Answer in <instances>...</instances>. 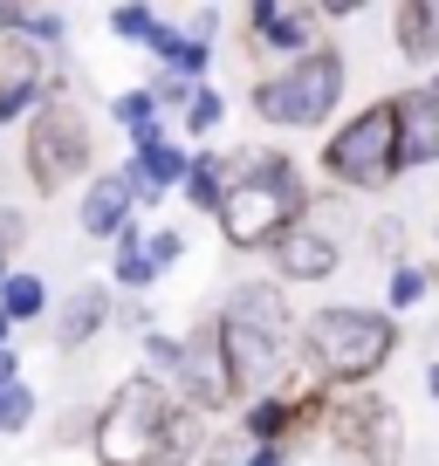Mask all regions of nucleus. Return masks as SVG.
Returning <instances> with one entry per match:
<instances>
[{
  "mask_svg": "<svg viewBox=\"0 0 439 466\" xmlns=\"http://www.w3.org/2000/svg\"><path fill=\"white\" fill-rule=\"evenodd\" d=\"M240 172H227V192H220V206H213V219H220V233H227V248H240V254H254V248H275L281 233L295 227V219L309 213V192L295 186V165L281 158H268V151H240Z\"/></svg>",
  "mask_w": 439,
  "mask_h": 466,
  "instance_id": "1",
  "label": "nucleus"
},
{
  "mask_svg": "<svg viewBox=\"0 0 439 466\" xmlns=\"http://www.w3.org/2000/svg\"><path fill=\"white\" fill-rule=\"evenodd\" d=\"M302 343H309V364H316V378L330 384V391H337V384L343 391H364V384L392 364L398 322L384 316V309L337 302V309H316V316H309Z\"/></svg>",
  "mask_w": 439,
  "mask_h": 466,
  "instance_id": "2",
  "label": "nucleus"
},
{
  "mask_svg": "<svg viewBox=\"0 0 439 466\" xmlns=\"http://www.w3.org/2000/svg\"><path fill=\"white\" fill-rule=\"evenodd\" d=\"M220 343H227V364H234L240 391L268 384V370L289 357V302H281L275 281H248V289L227 295V309L213 316Z\"/></svg>",
  "mask_w": 439,
  "mask_h": 466,
  "instance_id": "3",
  "label": "nucleus"
},
{
  "mask_svg": "<svg viewBox=\"0 0 439 466\" xmlns=\"http://www.w3.org/2000/svg\"><path fill=\"white\" fill-rule=\"evenodd\" d=\"M172 419V398H165L158 378H124L110 391V405L89 425V446H97V466H151L158 460V432Z\"/></svg>",
  "mask_w": 439,
  "mask_h": 466,
  "instance_id": "4",
  "label": "nucleus"
},
{
  "mask_svg": "<svg viewBox=\"0 0 439 466\" xmlns=\"http://www.w3.org/2000/svg\"><path fill=\"white\" fill-rule=\"evenodd\" d=\"M337 96H343V56L337 48H309V56H295L289 69H275V76L254 83L261 124H281V131H316V124H330Z\"/></svg>",
  "mask_w": 439,
  "mask_h": 466,
  "instance_id": "5",
  "label": "nucleus"
},
{
  "mask_svg": "<svg viewBox=\"0 0 439 466\" xmlns=\"http://www.w3.org/2000/svg\"><path fill=\"white\" fill-rule=\"evenodd\" d=\"M21 158H28V186H35V192H62L69 178H83L89 158H97L83 103H69V96H42V103H35V116H28V151H21Z\"/></svg>",
  "mask_w": 439,
  "mask_h": 466,
  "instance_id": "6",
  "label": "nucleus"
},
{
  "mask_svg": "<svg viewBox=\"0 0 439 466\" xmlns=\"http://www.w3.org/2000/svg\"><path fill=\"white\" fill-rule=\"evenodd\" d=\"M322 178L343 192H384L398 178V158H392V110L384 103H371V110H357L351 124H337L330 131V145H322Z\"/></svg>",
  "mask_w": 439,
  "mask_h": 466,
  "instance_id": "7",
  "label": "nucleus"
},
{
  "mask_svg": "<svg viewBox=\"0 0 439 466\" xmlns=\"http://www.w3.org/2000/svg\"><path fill=\"white\" fill-rule=\"evenodd\" d=\"M172 384L186 391V411H227L240 398V378H234V364H227V343H220L213 322H199V329L179 343Z\"/></svg>",
  "mask_w": 439,
  "mask_h": 466,
  "instance_id": "8",
  "label": "nucleus"
},
{
  "mask_svg": "<svg viewBox=\"0 0 439 466\" xmlns=\"http://www.w3.org/2000/svg\"><path fill=\"white\" fill-rule=\"evenodd\" d=\"M322 432L343 439L364 466H398V452H405V419L392 405H378V398H330Z\"/></svg>",
  "mask_w": 439,
  "mask_h": 466,
  "instance_id": "9",
  "label": "nucleus"
},
{
  "mask_svg": "<svg viewBox=\"0 0 439 466\" xmlns=\"http://www.w3.org/2000/svg\"><path fill=\"white\" fill-rule=\"evenodd\" d=\"M384 110H392V158H398V172L433 165L439 158V96L433 89H398V96H384Z\"/></svg>",
  "mask_w": 439,
  "mask_h": 466,
  "instance_id": "10",
  "label": "nucleus"
},
{
  "mask_svg": "<svg viewBox=\"0 0 439 466\" xmlns=\"http://www.w3.org/2000/svg\"><path fill=\"white\" fill-rule=\"evenodd\" d=\"M42 96H48L42 48H35V42H21V35H0V124L28 116Z\"/></svg>",
  "mask_w": 439,
  "mask_h": 466,
  "instance_id": "11",
  "label": "nucleus"
},
{
  "mask_svg": "<svg viewBox=\"0 0 439 466\" xmlns=\"http://www.w3.org/2000/svg\"><path fill=\"white\" fill-rule=\"evenodd\" d=\"M248 28L261 48H295V56H309L316 48V28H322V7H302V0H261V7H248Z\"/></svg>",
  "mask_w": 439,
  "mask_h": 466,
  "instance_id": "12",
  "label": "nucleus"
},
{
  "mask_svg": "<svg viewBox=\"0 0 439 466\" xmlns=\"http://www.w3.org/2000/svg\"><path fill=\"white\" fill-rule=\"evenodd\" d=\"M337 261H343L337 240H330L322 227H309V219H295V227L275 240V268L289 281H322V275H337Z\"/></svg>",
  "mask_w": 439,
  "mask_h": 466,
  "instance_id": "13",
  "label": "nucleus"
},
{
  "mask_svg": "<svg viewBox=\"0 0 439 466\" xmlns=\"http://www.w3.org/2000/svg\"><path fill=\"white\" fill-rule=\"evenodd\" d=\"M124 227H131V178H124V172L89 178V192H83V233H89V240H110V233H124Z\"/></svg>",
  "mask_w": 439,
  "mask_h": 466,
  "instance_id": "14",
  "label": "nucleus"
},
{
  "mask_svg": "<svg viewBox=\"0 0 439 466\" xmlns=\"http://www.w3.org/2000/svg\"><path fill=\"white\" fill-rule=\"evenodd\" d=\"M103 322H110V289H76L69 302L56 309V322H48V343H56V350H76V343H89Z\"/></svg>",
  "mask_w": 439,
  "mask_h": 466,
  "instance_id": "15",
  "label": "nucleus"
},
{
  "mask_svg": "<svg viewBox=\"0 0 439 466\" xmlns=\"http://www.w3.org/2000/svg\"><path fill=\"white\" fill-rule=\"evenodd\" d=\"M145 42H151V56H158V69L179 76V83L206 76V62H213V42H199V35H179V28H165V21L145 35Z\"/></svg>",
  "mask_w": 439,
  "mask_h": 466,
  "instance_id": "16",
  "label": "nucleus"
},
{
  "mask_svg": "<svg viewBox=\"0 0 439 466\" xmlns=\"http://www.w3.org/2000/svg\"><path fill=\"white\" fill-rule=\"evenodd\" d=\"M392 28H398L405 62H433L439 56V7H433V0H405V7L392 15Z\"/></svg>",
  "mask_w": 439,
  "mask_h": 466,
  "instance_id": "17",
  "label": "nucleus"
},
{
  "mask_svg": "<svg viewBox=\"0 0 439 466\" xmlns=\"http://www.w3.org/2000/svg\"><path fill=\"white\" fill-rule=\"evenodd\" d=\"M0 35H21V42L48 48V42H62V15H56V7H21V0H0Z\"/></svg>",
  "mask_w": 439,
  "mask_h": 466,
  "instance_id": "18",
  "label": "nucleus"
},
{
  "mask_svg": "<svg viewBox=\"0 0 439 466\" xmlns=\"http://www.w3.org/2000/svg\"><path fill=\"white\" fill-rule=\"evenodd\" d=\"M199 411H186V405H172V419H165V432H158V460L151 466H192V452H199Z\"/></svg>",
  "mask_w": 439,
  "mask_h": 466,
  "instance_id": "19",
  "label": "nucleus"
},
{
  "mask_svg": "<svg viewBox=\"0 0 439 466\" xmlns=\"http://www.w3.org/2000/svg\"><path fill=\"white\" fill-rule=\"evenodd\" d=\"M281 466H364V460H357L343 439H330V432L316 425V432H302L295 446H281Z\"/></svg>",
  "mask_w": 439,
  "mask_h": 466,
  "instance_id": "20",
  "label": "nucleus"
},
{
  "mask_svg": "<svg viewBox=\"0 0 439 466\" xmlns=\"http://www.w3.org/2000/svg\"><path fill=\"white\" fill-rule=\"evenodd\" d=\"M179 186L192 192V206H199V213H213L220 192H227V165H220L213 151H186V178H179Z\"/></svg>",
  "mask_w": 439,
  "mask_h": 466,
  "instance_id": "21",
  "label": "nucleus"
},
{
  "mask_svg": "<svg viewBox=\"0 0 439 466\" xmlns=\"http://www.w3.org/2000/svg\"><path fill=\"white\" fill-rule=\"evenodd\" d=\"M48 309V289L35 275H0V316L7 322H35Z\"/></svg>",
  "mask_w": 439,
  "mask_h": 466,
  "instance_id": "22",
  "label": "nucleus"
},
{
  "mask_svg": "<svg viewBox=\"0 0 439 466\" xmlns=\"http://www.w3.org/2000/svg\"><path fill=\"white\" fill-rule=\"evenodd\" d=\"M117 281L124 289H151V281H158L151 261H145V233H131V227L117 233Z\"/></svg>",
  "mask_w": 439,
  "mask_h": 466,
  "instance_id": "23",
  "label": "nucleus"
},
{
  "mask_svg": "<svg viewBox=\"0 0 439 466\" xmlns=\"http://www.w3.org/2000/svg\"><path fill=\"white\" fill-rule=\"evenodd\" d=\"M220 116H227V96H220V89H192L186 96V131L192 137H213Z\"/></svg>",
  "mask_w": 439,
  "mask_h": 466,
  "instance_id": "24",
  "label": "nucleus"
},
{
  "mask_svg": "<svg viewBox=\"0 0 439 466\" xmlns=\"http://www.w3.org/2000/svg\"><path fill=\"white\" fill-rule=\"evenodd\" d=\"M384 302H392V316H398V309H419V302H425V268H392Z\"/></svg>",
  "mask_w": 439,
  "mask_h": 466,
  "instance_id": "25",
  "label": "nucleus"
},
{
  "mask_svg": "<svg viewBox=\"0 0 439 466\" xmlns=\"http://www.w3.org/2000/svg\"><path fill=\"white\" fill-rule=\"evenodd\" d=\"M28 419H35V391L28 384H7L0 391V432H28Z\"/></svg>",
  "mask_w": 439,
  "mask_h": 466,
  "instance_id": "26",
  "label": "nucleus"
},
{
  "mask_svg": "<svg viewBox=\"0 0 439 466\" xmlns=\"http://www.w3.org/2000/svg\"><path fill=\"white\" fill-rule=\"evenodd\" d=\"M117 124H124L131 137L158 124V110H151V96H145V89H124V96H117Z\"/></svg>",
  "mask_w": 439,
  "mask_h": 466,
  "instance_id": "27",
  "label": "nucleus"
},
{
  "mask_svg": "<svg viewBox=\"0 0 439 466\" xmlns=\"http://www.w3.org/2000/svg\"><path fill=\"white\" fill-rule=\"evenodd\" d=\"M21 240H28V213H15V206H0V275H7V261L21 254Z\"/></svg>",
  "mask_w": 439,
  "mask_h": 466,
  "instance_id": "28",
  "label": "nucleus"
},
{
  "mask_svg": "<svg viewBox=\"0 0 439 466\" xmlns=\"http://www.w3.org/2000/svg\"><path fill=\"white\" fill-rule=\"evenodd\" d=\"M179 254H186V233H172V227H165V233H145V261H151V275H158V268H172Z\"/></svg>",
  "mask_w": 439,
  "mask_h": 466,
  "instance_id": "29",
  "label": "nucleus"
},
{
  "mask_svg": "<svg viewBox=\"0 0 439 466\" xmlns=\"http://www.w3.org/2000/svg\"><path fill=\"white\" fill-rule=\"evenodd\" d=\"M199 466H248V439H199Z\"/></svg>",
  "mask_w": 439,
  "mask_h": 466,
  "instance_id": "30",
  "label": "nucleus"
},
{
  "mask_svg": "<svg viewBox=\"0 0 439 466\" xmlns=\"http://www.w3.org/2000/svg\"><path fill=\"white\" fill-rule=\"evenodd\" d=\"M110 28L131 35V42H145V35L158 28V15H151V7H117V15H110Z\"/></svg>",
  "mask_w": 439,
  "mask_h": 466,
  "instance_id": "31",
  "label": "nucleus"
},
{
  "mask_svg": "<svg viewBox=\"0 0 439 466\" xmlns=\"http://www.w3.org/2000/svg\"><path fill=\"white\" fill-rule=\"evenodd\" d=\"M145 364H151V370H165V378H172V364H179V343H165L158 329H145Z\"/></svg>",
  "mask_w": 439,
  "mask_h": 466,
  "instance_id": "32",
  "label": "nucleus"
},
{
  "mask_svg": "<svg viewBox=\"0 0 439 466\" xmlns=\"http://www.w3.org/2000/svg\"><path fill=\"white\" fill-rule=\"evenodd\" d=\"M145 96H151V110H165V103H186V96H192V83H179V76H158Z\"/></svg>",
  "mask_w": 439,
  "mask_h": 466,
  "instance_id": "33",
  "label": "nucleus"
},
{
  "mask_svg": "<svg viewBox=\"0 0 439 466\" xmlns=\"http://www.w3.org/2000/svg\"><path fill=\"white\" fill-rule=\"evenodd\" d=\"M7 384H21V357L15 350H0V391H7Z\"/></svg>",
  "mask_w": 439,
  "mask_h": 466,
  "instance_id": "34",
  "label": "nucleus"
},
{
  "mask_svg": "<svg viewBox=\"0 0 439 466\" xmlns=\"http://www.w3.org/2000/svg\"><path fill=\"white\" fill-rule=\"evenodd\" d=\"M248 466H281V446H248Z\"/></svg>",
  "mask_w": 439,
  "mask_h": 466,
  "instance_id": "35",
  "label": "nucleus"
},
{
  "mask_svg": "<svg viewBox=\"0 0 439 466\" xmlns=\"http://www.w3.org/2000/svg\"><path fill=\"white\" fill-rule=\"evenodd\" d=\"M7 336H15V322H7V316H0V350H7Z\"/></svg>",
  "mask_w": 439,
  "mask_h": 466,
  "instance_id": "36",
  "label": "nucleus"
}]
</instances>
